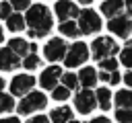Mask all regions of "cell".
Masks as SVG:
<instances>
[{"label":"cell","mask_w":132,"mask_h":123,"mask_svg":"<svg viewBox=\"0 0 132 123\" xmlns=\"http://www.w3.org/2000/svg\"><path fill=\"white\" fill-rule=\"evenodd\" d=\"M25 18V27H29V37L31 39H41L50 33L52 29V12L45 4H31L27 8V14L23 16Z\"/></svg>","instance_id":"6da1fadb"},{"label":"cell","mask_w":132,"mask_h":123,"mask_svg":"<svg viewBox=\"0 0 132 123\" xmlns=\"http://www.w3.org/2000/svg\"><path fill=\"white\" fill-rule=\"evenodd\" d=\"M45 107H47V96H45L43 92H39V90H31V92H27V94L21 98V102L16 105V113H19V115H31V113L41 111V109H45Z\"/></svg>","instance_id":"7a4b0ae2"},{"label":"cell","mask_w":132,"mask_h":123,"mask_svg":"<svg viewBox=\"0 0 132 123\" xmlns=\"http://www.w3.org/2000/svg\"><path fill=\"white\" fill-rule=\"evenodd\" d=\"M76 27H78L80 35H93V33H97L101 29V16L93 8H85L82 12H78Z\"/></svg>","instance_id":"3957f363"},{"label":"cell","mask_w":132,"mask_h":123,"mask_svg":"<svg viewBox=\"0 0 132 123\" xmlns=\"http://www.w3.org/2000/svg\"><path fill=\"white\" fill-rule=\"evenodd\" d=\"M62 59H64L66 68H78V66H82L89 59V47L82 41H76L70 47H66V53H64Z\"/></svg>","instance_id":"277c9868"},{"label":"cell","mask_w":132,"mask_h":123,"mask_svg":"<svg viewBox=\"0 0 132 123\" xmlns=\"http://www.w3.org/2000/svg\"><path fill=\"white\" fill-rule=\"evenodd\" d=\"M118 51H120V47H118V43L111 37H97L91 43V55L97 61L103 59V57H116Z\"/></svg>","instance_id":"5b68a950"},{"label":"cell","mask_w":132,"mask_h":123,"mask_svg":"<svg viewBox=\"0 0 132 123\" xmlns=\"http://www.w3.org/2000/svg\"><path fill=\"white\" fill-rule=\"evenodd\" d=\"M107 29H109V33H113L116 37L128 39L130 33H132V18H130V14L122 12V14H118V16H111L109 23H107Z\"/></svg>","instance_id":"8992f818"},{"label":"cell","mask_w":132,"mask_h":123,"mask_svg":"<svg viewBox=\"0 0 132 123\" xmlns=\"http://www.w3.org/2000/svg\"><path fill=\"white\" fill-rule=\"evenodd\" d=\"M66 47L68 45H66V41L62 37H52L43 45V55H45L47 61H60L64 57V53H66Z\"/></svg>","instance_id":"52a82bcc"},{"label":"cell","mask_w":132,"mask_h":123,"mask_svg":"<svg viewBox=\"0 0 132 123\" xmlns=\"http://www.w3.org/2000/svg\"><path fill=\"white\" fill-rule=\"evenodd\" d=\"M74 107L80 115H89L93 113V109L97 107V100H95V92H91L89 88H82L74 94Z\"/></svg>","instance_id":"ba28073f"},{"label":"cell","mask_w":132,"mask_h":123,"mask_svg":"<svg viewBox=\"0 0 132 123\" xmlns=\"http://www.w3.org/2000/svg\"><path fill=\"white\" fill-rule=\"evenodd\" d=\"M35 86V78L31 74H16L10 80V92L14 96H25L27 92H31Z\"/></svg>","instance_id":"9c48e42d"},{"label":"cell","mask_w":132,"mask_h":123,"mask_svg":"<svg viewBox=\"0 0 132 123\" xmlns=\"http://www.w3.org/2000/svg\"><path fill=\"white\" fill-rule=\"evenodd\" d=\"M54 12L60 20H74V16H78V6L72 0H58L54 6Z\"/></svg>","instance_id":"30bf717a"},{"label":"cell","mask_w":132,"mask_h":123,"mask_svg":"<svg viewBox=\"0 0 132 123\" xmlns=\"http://www.w3.org/2000/svg\"><path fill=\"white\" fill-rule=\"evenodd\" d=\"M60 76H62V68H60V66H47V68L41 72V76H39V84H41V88L52 90L54 86H58Z\"/></svg>","instance_id":"8fae6325"},{"label":"cell","mask_w":132,"mask_h":123,"mask_svg":"<svg viewBox=\"0 0 132 123\" xmlns=\"http://www.w3.org/2000/svg\"><path fill=\"white\" fill-rule=\"evenodd\" d=\"M21 66V57L16 53H12L8 47H2L0 49V70L2 72H12Z\"/></svg>","instance_id":"7c38bea8"},{"label":"cell","mask_w":132,"mask_h":123,"mask_svg":"<svg viewBox=\"0 0 132 123\" xmlns=\"http://www.w3.org/2000/svg\"><path fill=\"white\" fill-rule=\"evenodd\" d=\"M124 10V0H103L101 2V14L103 16H118Z\"/></svg>","instance_id":"4fadbf2b"},{"label":"cell","mask_w":132,"mask_h":123,"mask_svg":"<svg viewBox=\"0 0 132 123\" xmlns=\"http://www.w3.org/2000/svg\"><path fill=\"white\" fill-rule=\"evenodd\" d=\"M76 78H78V84H82V88H91V86L97 84V70L91 68V66H87V68H82L78 72Z\"/></svg>","instance_id":"5bb4252c"},{"label":"cell","mask_w":132,"mask_h":123,"mask_svg":"<svg viewBox=\"0 0 132 123\" xmlns=\"http://www.w3.org/2000/svg\"><path fill=\"white\" fill-rule=\"evenodd\" d=\"M4 20H6V29H8L10 33H21V31H25V18H23L21 12H10Z\"/></svg>","instance_id":"9a60e30c"},{"label":"cell","mask_w":132,"mask_h":123,"mask_svg":"<svg viewBox=\"0 0 132 123\" xmlns=\"http://www.w3.org/2000/svg\"><path fill=\"white\" fill-rule=\"evenodd\" d=\"M52 123H68L70 119H72V109L70 107H58V109H52V113H50V117H47Z\"/></svg>","instance_id":"2e32d148"},{"label":"cell","mask_w":132,"mask_h":123,"mask_svg":"<svg viewBox=\"0 0 132 123\" xmlns=\"http://www.w3.org/2000/svg\"><path fill=\"white\" fill-rule=\"evenodd\" d=\"M95 100H97V105H99L103 111H107V109L111 107V90H109L107 86L97 88V92H95Z\"/></svg>","instance_id":"e0dca14e"},{"label":"cell","mask_w":132,"mask_h":123,"mask_svg":"<svg viewBox=\"0 0 132 123\" xmlns=\"http://www.w3.org/2000/svg\"><path fill=\"white\" fill-rule=\"evenodd\" d=\"M8 49H10L12 53H16L19 57H23V55L29 53V43H27L25 39H21V37H14V39L8 41Z\"/></svg>","instance_id":"ac0fdd59"},{"label":"cell","mask_w":132,"mask_h":123,"mask_svg":"<svg viewBox=\"0 0 132 123\" xmlns=\"http://www.w3.org/2000/svg\"><path fill=\"white\" fill-rule=\"evenodd\" d=\"M116 105L118 109H132V90L122 88L120 92H116Z\"/></svg>","instance_id":"d6986e66"},{"label":"cell","mask_w":132,"mask_h":123,"mask_svg":"<svg viewBox=\"0 0 132 123\" xmlns=\"http://www.w3.org/2000/svg\"><path fill=\"white\" fill-rule=\"evenodd\" d=\"M58 31H60L64 37H70V39H74V37L80 35V33H78V27H76V20H62L60 27H58Z\"/></svg>","instance_id":"ffe728a7"},{"label":"cell","mask_w":132,"mask_h":123,"mask_svg":"<svg viewBox=\"0 0 132 123\" xmlns=\"http://www.w3.org/2000/svg\"><path fill=\"white\" fill-rule=\"evenodd\" d=\"M21 66H23L25 70H37V68L41 66V57H39L37 53H27V55H23Z\"/></svg>","instance_id":"44dd1931"},{"label":"cell","mask_w":132,"mask_h":123,"mask_svg":"<svg viewBox=\"0 0 132 123\" xmlns=\"http://www.w3.org/2000/svg\"><path fill=\"white\" fill-rule=\"evenodd\" d=\"M120 61H122L128 70L132 68V43H130V41L120 49Z\"/></svg>","instance_id":"7402d4cb"},{"label":"cell","mask_w":132,"mask_h":123,"mask_svg":"<svg viewBox=\"0 0 132 123\" xmlns=\"http://www.w3.org/2000/svg\"><path fill=\"white\" fill-rule=\"evenodd\" d=\"M12 109H14V98H12V94L0 92V115H2V113H10Z\"/></svg>","instance_id":"603a6c76"},{"label":"cell","mask_w":132,"mask_h":123,"mask_svg":"<svg viewBox=\"0 0 132 123\" xmlns=\"http://www.w3.org/2000/svg\"><path fill=\"white\" fill-rule=\"evenodd\" d=\"M60 80H62V86H66L68 90H74V88H78V78H76V74H72V72H62V76H60Z\"/></svg>","instance_id":"cb8c5ba5"},{"label":"cell","mask_w":132,"mask_h":123,"mask_svg":"<svg viewBox=\"0 0 132 123\" xmlns=\"http://www.w3.org/2000/svg\"><path fill=\"white\" fill-rule=\"evenodd\" d=\"M99 68L103 72H113V70H118V59L116 57H103V59H99Z\"/></svg>","instance_id":"d4e9b609"},{"label":"cell","mask_w":132,"mask_h":123,"mask_svg":"<svg viewBox=\"0 0 132 123\" xmlns=\"http://www.w3.org/2000/svg\"><path fill=\"white\" fill-rule=\"evenodd\" d=\"M70 96V90L66 86H54L52 88V98L54 100H66Z\"/></svg>","instance_id":"484cf974"},{"label":"cell","mask_w":132,"mask_h":123,"mask_svg":"<svg viewBox=\"0 0 132 123\" xmlns=\"http://www.w3.org/2000/svg\"><path fill=\"white\" fill-rule=\"evenodd\" d=\"M116 121H120V123H132V109H118L116 111Z\"/></svg>","instance_id":"4316f807"},{"label":"cell","mask_w":132,"mask_h":123,"mask_svg":"<svg viewBox=\"0 0 132 123\" xmlns=\"http://www.w3.org/2000/svg\"><path fill=\"white\" fill-rule=\"evenodd\" d=\"M8 4H10L12 10L21 12V10H27V8L31 6V0H8Z\"/></svg>","instance_id":"83f0119b"},{"label":"cell","mask_w":132,"mask_h":123,"mask_svg":"<svg viewBox=\"0 0 132 123\" xmlns=\"http://www.w3.org/2000/svg\"><path fill=\"white\" fill-rule=\"evenodd\" d=\"M12 12V8H10V4H8V0H4V2H0V20H4L8 14Z\"/></svg>","instance_id":"f1b7e54d"},{"label":"cell","mask_w":132,"mask_h":123,"mask_svg":"<svg viewBox=\"0 0 132 123\" xmlns=\"http://www.w3.org/2000/svg\"><path fill=\"white\" fill-rule=\"evenodd\" d=\"M120 80H122V76H120V72H118V70H113V72H109V80H107L109 84H118Z\"/></svg>","instance_id":"f546056e"},{"label":"cell","mask_w":132,"mask_h":123,"mask_svg":"<svg viewBox=\"0 0 132 123\" xmlns=\"http://www.w3.org/2000/svg\"><path fill=\"white\" fill-rule=\"evenodd\" d=\"M27 123H50V119H47L45 115H37V117H33V119H29Z\"/></svg>","instance_id":"4dcf8cb0"},{"label":"cell","mask_w":132,"mask_h":123,"mask_svg":"<svg viewBox=\"0 0 132 123\" xmlns=\"http://www.w3.org/2000/svg\"><path fill=\"white\" fill-rule=\"evenodd\" d=\"M122 80H124V84H126V86H132V72L128 70V72L122 76Z\"/></svg>","instance_id":"1f68e13d"},{"label":"cell","mask_w":132,"mask_h":123,"mask_svg":"<svg viewBox=\"0 0 132 123\" xmlns=\"http://www.w3.org/2000/svg\"><path fill=\"white\" fill-rule=\"evenodd\" d=\"M89 123H111V121H109L107 117H93Z\"/></svg>","instance_id":"d6a6232c"},{"label":"cell","mask_w":132,"mask_h":123,"mask_svg":"<svg viewBox=\"0 0 132 123\" xmlns=\"http://www.w3.org/2000/svg\"><path fill=\"white\" fill-rule=\"evenodd\" d=\"M0 123H21L19 117H6V119H0Z\"/></svg>","instance_id":"836d02e7"},{"label":"cell","mask_w":132,"mask_h":123,"mask_svg":"<svg viewBox=\"0 0 132 123\" xmlns=\"http://www.w3.org/2000/svg\"><path fill=\"white\" fill-rule=\"evenodd\" d=\"M4 41V31H2V27H0V43Z\"/></svg>","instance_id":"e575fe53"},{"label":"cell","mask_w":132,"mask_h":123,"mask_svg":"<svg viewBox=\"0 0 132 123\" xmlns=\"http://www.w3.org/2000/svg\"><path fill=\"white\" fill-rule=\"evenodd\" d=\"M2 88H4V80L0 78V92H2Z\"/></svg>","instance_id":"d590c367"},{"label":"cell","mask_w":132,"mask_h":123,"mask_svg":"<svg viewBox=\"0 0 132 123\" xmlns=\"http://www.w3.org/2000/svg\"><path fill=\"white\" fill-rule=\"evenodd\" d=\"M78 2H82V4H91L93 0H78Z\"/></svg>","instance_id":"8d00e7d4"},{"label":"cell","mask_w":132,"mask_h":123,"mask_svg":"<svg viewBox=\"0 0 132 123\" xmlns=\"http://www.w3.org/2000/svg\"><path fill=\"white\" fill-rule=\"evenodd\" d=\"M68 123H78V121H74V119H70V121H68Z\"/></svg>","instance_id":"74e56055"}]
</instances>
